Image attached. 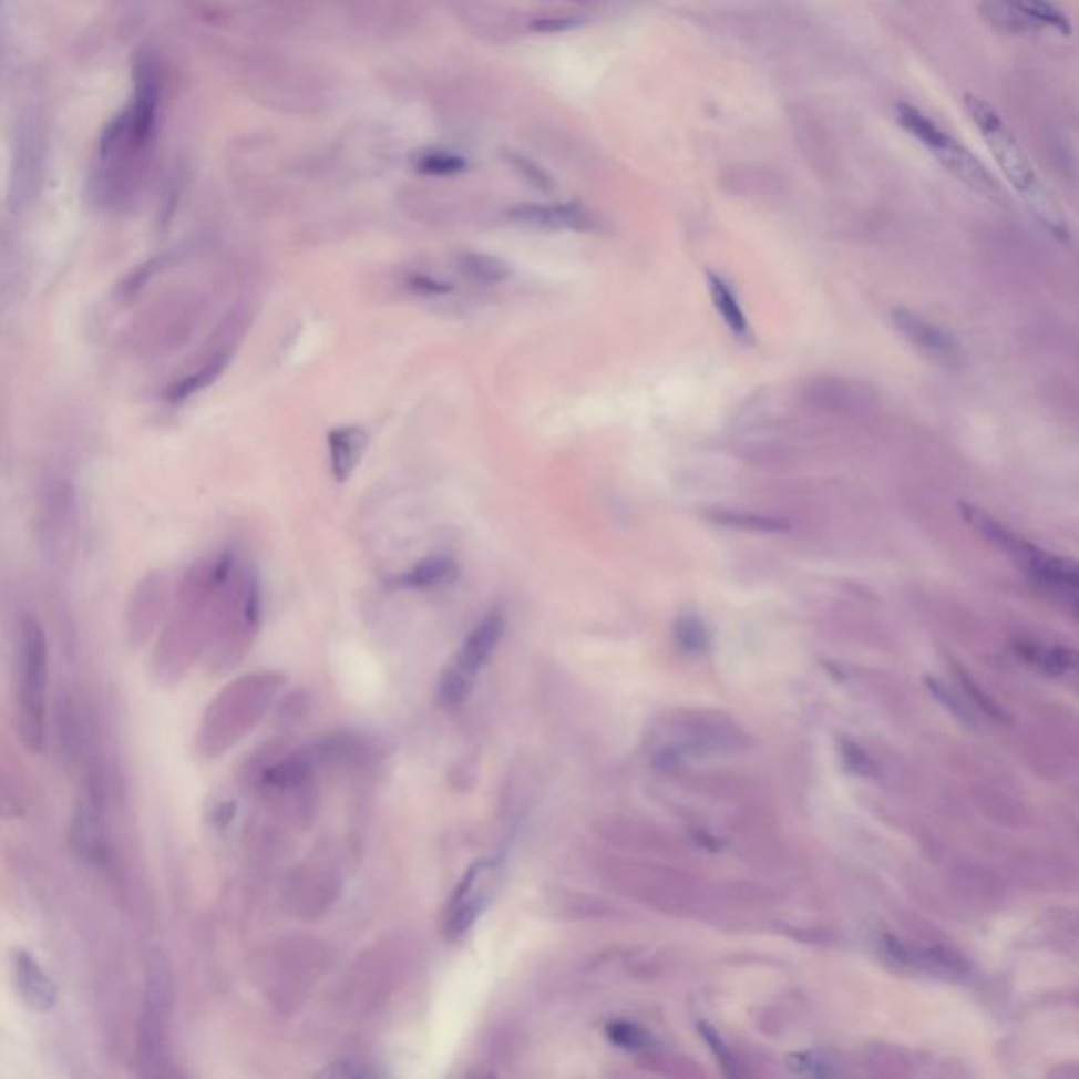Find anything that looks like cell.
Wrapping results in <instances>:
<instances>
[{
	"instance_id": "1",
	"label": "cell",
	"mask_w": 1079,
	"mask_h": 1079,
	"mask_svg": "<svg viewBox=\"0 0 1079 1079\" xmlns=\"http://www.w3.org/2000/svg\"><path fill=\"white\" fill-rule=\"evenodd\" d=\"M964 106L970 114L972 123L983 133L987 148L994 154L995 163L1008 184L1016 191V195L1025 201L1029 212L1037 217V222L1048 228L1057 238H1067V217L1062 214L1057 198L1041 184L1036 169L1018 144L1015 133L1001 121L997 110L983 100L980 95L966 93Z\"/></svg>"
},
{
	"instance_id": "2",
	"label": "cell",
	"mask_w": 1079,
	"mask_h": 1079,
	"mask_svg": "<svg viewBox=\"0 0 1079 1079\" xmlns=\"http://www.w3.org/2000/svg\"><path fill=\"white\" fill-rule=\"evenodd\" d=\"M282 679L277 672H251L233 681L209 707L201 744L207 756H219L249 734L270 709Z\"/></svg>"
},
{
	"instance_id": "3",
	"label": "cell",
	"mask_w": 1079,
	"mask_h": 1079,
	"mask_svg": "<svg viewBox=\"0 0 1079 1079\" xmlns=\"http://www.w3.org/2000/svg\"><path fill=\"white\" fill-rule=\"evenodd\" d=\"M173 980L163 953H152L146 970L144 1006L137 1027V1065L140 1076L156 1078L167 1069V1031L172 1020Z\"/></svg>"
},
{
	"instance_id": "4",
	"label": "cell",
	"mask_w": 1079,
	"mask_h": 1079,
	"mask_svg": "<svg viewBox=\"0 0 1079 1079\" xmlns=\"http://www.w3.org/2000/svg\"><path fill=\"white\" fill-rule=\"evenodd\" d=\"M47 679L49 649L43 628L34 618H25L20 646V734L32 753H41L47 736Z\"/></svg>"
},
{
	"instance_id": "5",
	"label": "cell",
	"mask_w": 1079,
	"mask_h": 1079,
	"mask_svg": "<svg viewBox=\"0 0 1079 1079\" xmlns=\"http://www.w3.org/2000/svg\"><path fill=\"white\" fill-rule=\"evenodd\" d=\"M896 121L908 135H913L924 148H928L929 154L957 177L962 184H966L976 195L987 196V198H999L1001 188L997 186L994 175L987 172V167L972 154L966 146H962L950 133L941 130L929 116L911 104H898L896 106Z\"/></svg>"
},
{
	"instance_id": "6",
	"label": "cell",
	"mask_w": 1079,
	"mask_h": 1079,
	"mask_svg": "<svg viewBox=\"0 0 1079 1079\" xmlns=\"http://www.w3.org/2000/svg\"><path fill=\"white\" fill-rule=\"evenodd\" d=\"M504 626H506V620H504L502 609H494L464 639V644H462V648L458 649L452 665L441 675L439 698L445 707L454 709V707H460L462 702L469 700L471 691L475 688L476 675L487 665V660L496 651L497 644L504 635Z\"/></svg>"
},
{
	"instance_id": "7",
	"label": "cell",
	"mask_w": 1079,
	"mask_h": 1079,
	"mask_svg": "<svg viewBox=\"0 0 1079 1079\" xmlns=\"http://www.w3.org/2000/svg\"><path fill=\"white\" fill-rule=\"evenodd\" d=\"M983 22L1001 34L1058 32L1071 34L1067 16L1050 0H983L978 7Z\"/></svg>"
},
{
	"instance_id": "8",
	"label": "cell",
	"mask_w": 1079,
	"mask_h": 1079,
	"mask_svg": "<svg viewBox=\"0 0 1079 1079\" xmlns=\"http://www.w3.org/2000/svg\"><path fill=\"white\" fill-rule=\"evenodd\" d=\"M500 864L496 861H479L473 864L445 907L443 929L445 936L458 941L475 926L479 915L490 905L496 892Z\"/></svg>"
},
{
	"instance_id": "9",
	"label": "cell",
	"mask_w": 1079,
	"mask_h": 1079,
	"mask_svg": "<svg viewBox=\"0 0 1079 1079\" xmlns=\"http://www.w3.org/2000/svg\"><path fill=\"white\" fill-rule=\"evenodd\" d=\"M273 962V976H279V987H275L273 997L281 999L282 991L287 997L304 995V991L315 983L319 972L323 970V955L315 943H289L279 947Z\"/></svg>"
},
{
	"instance_id": "10",
	"label": "cell",
	"mask_w": 1079,
	"mask_h": 1079,
	"mask_svg": "<svg viewBox=\"0 0 1079 1079\" xmlns=\"http://www.w3.org/2000/svg\"><path fill=\"white\" fill-rule=\"evenodd\" d=\"M506 217L515 224L540 230H597V219L578 203H523L511 207Z\"/></svg>"
},
{
	"instance_id": "11",
	"label": "cell",
	"mask_w": 1079,
	"mask_h": 1079,
	"mask_svg": "<svg viewBox=\"0 0 1079 1079\" xmlns=\"http://www.w3.org/2000/svg\"><path fill=\"white\" fill-rule=\"evenodd\" d=\"M892 323L907 338L911 345L919 348L926 357L941 363H955L959 359V346L943 327L924 319L908 308H892Z\"/></svg>"
},
{
	"instance_id": "12",
	"label": "cell",
	"mask_w": 1079,
	"mask_h": 1079,
	"mask_svg": "<svg viewBox=\"0 0 1079 1079\" xmlns=\"http://www.w3.org/2000/svg\"><path fill=\"white\" fill-rule=\"evenodd\" d=\"M13 974L16 987L28 1008L37 1013H49L58 1004V987L51 976L41 968L34 955L28 950H16L13 955Z\"/></svg>"
},
{
	"instance_id": "13",
	"label": "cell",
	"mask_w": 1079,
	"mask_h": 1079,
	"mask_svg": "<svg viewBox=\"0 0 1079 1079\" xmlns=\"http://www.w3.org/2000/svg\"><path fill=\"white\" fill-rule=\"evenodd\" d=\"M369 436L361 427H338L327 434L329 469L338 483H345L359 466L368 450Z\"/></svg>"
},
{
	"instance_id": "14",
	"label": "cell",
	"mask_w": 1079,
	"mask_h": 1079,
	"mask_svg": "<svg viewBox=\"0 0 1079 1079\" xmlns=\"http://www.w3.org/2000/svg\"><path fill=\"white\" fill-rule=\"evenodd\" d=\"M72 845L86 861H97L102 854L100 808L93 798L83 799L76 808L72 821Z\"/></svg>"
},
{
	"instance_id": "15",
	"label": "cell",
	"mask_w": 1079,
	"mask_h": 1079,
	"mask_svg": "<svg viewBox=\"0 0 1079 1079\" xmlns=\"http://www.w3.org/2000/svg\"><path fill=\"white\" fill-rule=\"evenodd\" d=\"M707 285H709L712 306H715L717 315L721 317V321L728 325V329L734 333L738 340H749L751 338V325H749V319L738 302L730 282L726 281L723 277L715 275V273H707Z\"/></svg>"
},
{
	"instance_id": "16",
	"label": "cell",
	"mask_w": 1079,
	"mask_h": 1079,
	"mask_svg": "<svg viewBox=\"0 0 1079 1079\" xmlns=\"http://www.w3.org/2000/svg\"><path fill=\"white\" fill-rule=\"evenodd\" d=\"M705 517L715 525L753 532V534H777V532H787L791 527L787 518L749 513V511H732V508H711L705 513Z\"/></svg>"
},
{
	"instance_id": "17",
	"label": "cell",
	"mask_w": 1079,
	"mask_h": 1079,
	"mask_svg": "<svg viewBox=\"0 0 1079 1079\" xmlns=\"http://www.w3.org/2000/svg\"><path fill=\"white\" fill-rule=\"evenodd\" d=\"M458 578V565L448 557H429L415 563L405 574L397 578V584L403 588H434L443 584L454 583Z\"/></svg>"
},
{
	"instance_id": "18",
	"label": "cell",
	"mask_w": 1079,
	"mask_h": 1079,
	"mask_svg": "<svg viewBox=\"0 0 1079 1079\" xmlns=\"http://www.w3.org/2000/svg\"><path fill=\"white\" fill-rule=\"evenodd\" d=\"M458 268L464 277L483 285H497L513 275L511 266L504 259L481 251H462L458 256Z\"/></svg>"
},
{
	"instance_id": "19",
	"label": "cell",
	"mask_w": 1079,
	"mask_h": 1079,
	"mask_svg": "<svg viewBox=\"0 0 1079 1079\" xmlns=\"http://www.w3.org/2000/svg\"><path fill=\"white\" fill-rule=\"evenodd\" d=\"M228 361H230L228 354H216L212 361H207L196 373H191V376L182 378L179 382H175L172 390L167 392V397L172 401H184V399L193 397L198 390L207 389L212 382H216L217 376H222V371L226 369Z\"/></svg>"
},
{
	"instance_id": "20",
	"label": "cell",
	"mask_w": 1079,
	"mask_h": 1079,
	"mask_svg": "<svg viewBox=\"0 0 1079 1079\" xmlns=\"http://www.w3.org/2000/svg\"><path fill=\"white\" fill-rule=\"evenodd\" d=\"M1020 651L1025 654L1027 660L1036 662L1039 669L1050 672V675H1062L1067 670L1073 669L1076 665V654L1065 648H1041V646H1023Z\"/></svg>"
},
{
	"instance_id": "21",
	"label": "cell",
	"mask_w": 1079,
	"mask_h": 1079,
	"mask_svg": "<svg viewBox=\"0 0 1079 1079\" xmlns=\"http://www.w3.org/2000/svg\"><path fill=\"white\" fill-rule=\"evenodd\" d=\"M675 639H677L679 648L686 649L690 654L705 651L709 646V633L696 616H686V618L677 620Z\"/></svg>"
},
{
	"instance_id": "22",
	"label": "cell",
	"mask_w": 1079,
	"mask_h": 1079,
	"mask_svg": "<svg viewBox=\"0 0 1079 1079\" xmlns=\"http://www.w3.org/2000/svg\"><path fill=\"white\" fill-rule=\"evenodd\" d=\"M464 169H466V161L458 154H452V152H427L418 161V172L431 173V175H454V173L464 172Z\"/></svg>"
},
{
	"instance_id": "23",
	"label": "cell",
	"mask_w": 1079,
	"mask_h": 1079,
	"mask_svg": "<svg viewBox=\"0 0 1079 1079\" xmlns=\"http://www.w3.org/2000/svg\"><path fill=\"white\" fill-rule=\"evenodd\" d=\"M607 1037L626 1050H641L649 1046V1036L637 1025L630 1023H612L607 1027Z\"/></svg>"
},
{
	"instance_id": "24",
	"label": "cell",
	"mask_w": 1079,
	"mask_h": 1079,
	"mask_svg": "<svg viewBox=\"0 0 1079 1079\" xmlns=\"http://www.w3.org/2000/svg\"><path fill=\"white\" fill-rule=\"evenodd\" d=\"M698 1027H700V1036L705 1037V1041L709 1044L712 1055L719 1060L723 1073H728V1076H740V1067L736 1062L734 1055L728 1050V1046L723 1044L721 1037L717 1036V1031L712 1029L711 1025L700 1023Z\"/></svg>"
},
{
	"instance_id": "25",
	"label": "cell",
	"mask_w": 1079,
	"mask_h": 1079,
	"mask_svg": "<svg viewBox=\"0 0 1079 1079\" xmlns=\"http://www.w3.org/2000/svg\"><path fill=\"white\" fill-rule=\"evenodd\" d=\"M405 282H408L410 291L418 294V296H424V298H439V296H448L454 291L452 282L436 279L427 273H411Z\"/></svg>"
},
{
	"instance_id": "26",
	"label": "cell",
	"mask_w": 1079,
	"mask_h": 1079,
	"mask_svg": "<svg viewBox=\"0 0 1079 1079\" xmlns=\"http://www.w3.org/2000/svg\"><path fill=\"white\" fill-rule=\"evenodd\" d=\"M926 686H928V690L932 691V696H934V698H938V700H941V705H945V707H947V709H949V711L953 712L957 719H962V721H966V723H970V726L976 723V719H974V715H972V709H968V705H964V702H962V698H957V696H955V691H950L949 688H945L943 684H938V681H936V679H932V677L926 679Z\"/></svg>"
},
{
	"instance_id": "27",
	"label": "cell",
	"mask_w": 1079,
	"mask_h": 1079,
	"mask_svg": "<svg viewBox=\"0 0 1079 1079\" xmlns=\"http://www.w3.org/2000/svg\"><path fill=\"white\" fill-rule=\"evenodd\" d=\"M842 757L845 768L854 774H861V777H873L875 774V765L871 761V757L864 753L861 747H856L854 742L850 740H842Z\"/></svg>"
},
{
	"instance_id": "28",
	"label": "cell",
	"mask_w": 1079,
	"mask_h": 1079,
	"mask_svg": "<svg viewBox=\"0 0 1079 1079\" xmlns=\"http://www.w3.org/2000/svg\"><path fill=\"white\" fill-rule=\"evenodd\" d=\"M959 681H962L964 690H966V693L970 696L972 702H974L978 709H983V711L994 715V717H997V719H1006V712L1001 711V709L995 705L994 700H991V698H989L985 691L980 690V688H978V686H976L972 679H968L964 672H959Z\"/></svg>"
},
{
	"instance_id": "29",
	"label": "cell",
	"mask_w": 1079,
	"mask_h": 1079,
	"mask_svg": "<svg viewBox=\"0 0 1079 1079\" xmlns=\"http://www.w3.org/2000/svg\"><path fill=\"white\" fill-rule=\"evenodd\" d=\"M508 161H511V163L517 167L518 172L523 173V175H525V177H527V179H530L534 186H538V188H542V191H551V188H553L551 177H548L546 173L542 172L536 163H532V161H527V158H523V156H508Z\"/></svg>"
},
{
	"instance_id": "30",
	"label": "cell",
	"mask_w": 1079,
	"mask_h": 1079,
	"mask_svg": "<svg viewBox=\"0 0 1079 1079\" xmlns=\"http://www.w3.org/2000/svg\"><path fill=\"white\" fill-rule=\"evenodd\" d=\"M20 810H22V805L16 798L13 789L9 787V782L4 778L0 777V816L13 819L20 814Z\"/></svg>"
},
{
	"instance_id": "31",
	"label": "cell",
	"mask_w": 1079,
	"mask_h": 1079,
	"mask_svg": "<svg viewBox=\"0 0 1079 1079\" xmlns=\"http://www.w3.org/2000/svg\"><path fill=\"white\" fill-rule=\"evenodd\" d=\"M578 20L576 18H542L538 22L532 23L534 30H538L542 34H557V32H565V30H572L578 25Z\"/></svg>"
},
{
	"instance_id": "32",
	"label": "cell",
	"mask_w": 1079,
	"mask_h": 1079,
	"mask_svg": "<svg viewBox=\"0 0 1079 1079\" xmlns=\"http://www.w3.org/2000/svg\"><path fill=\"white\" fill-rule=\"evenodd\" d=\"M0 9H2V0H0Z\"/></svg>"
}]
</instances>
